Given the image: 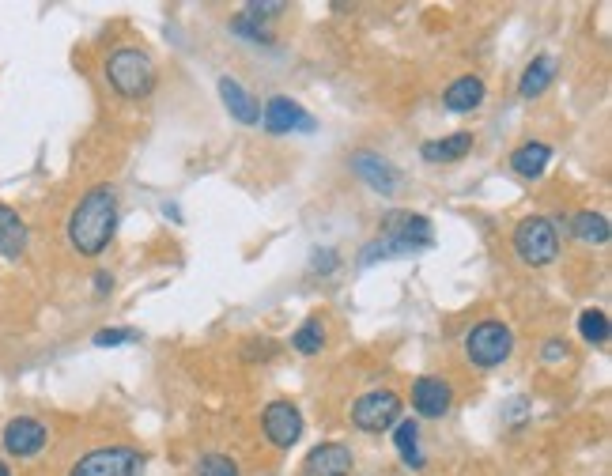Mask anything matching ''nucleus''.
<instances>
[{"mask_svg": "<svg viewBox=\"0 0 612 476\" xmlns=\"http://www.w3.org/2000/svg\"><path fill=\"white\" fill-rule=\"evenodd\" d=\"M0 442H4V450H8L12 458H34V454H42V450H46L50 431H46V424H42V420H34V416H16V420H8V424H4Z\"/></svg>", "mask_w": 612, "mask_h": 476, "instance_id": "1a4fd4ad", "label": "nucleus"}, {"mask_svg": "<svg viewBox=\"0 0 612 476\" xmlns=\"http://www.w3.org/2000/svg\"><path fill=\"white\" fill-rule=\"evenodd\" d=\"M261 427H265V439L276 446V450H291L295 442L303 439V412L291 401H272L261 416Z\"/></svg>", "mask_w": 612, "mask_h": 476, "instance_id": "6e6552de", "label": "nucleus"}, {"mask_svg": "<svg viewBox=\"0 0 612 476\" xmlns=\"http://www.w3.org/2000/svg\"><path fill=\"white\" fill-rule=\"evenodd\" d=\"M23 250H27V223H23V216H19L16 208L0 204V257L19 261Z\"/></svg>", "mask_w": 612, "mask_h": 476, "instance_id": "2eb2a0df", "label": "nucleus"}, {"mask_svg": "<svg viewBox=\"0 0 612 476\" xmlns=\"http://www.w3.org/2000/svg\"><path fill=\"white\" fill-rule=\"evenodd\" d=\"M284 8H288L284 0H265V4H261V0H254V4H246L242 12H246V16H254V19H261V23H265V19H272V16H276V12H284Z\"/></svg>", "mask_w": 612, "mask_h": 476, "instance_id": "bb28decb", "label": "nucleus"}, {"mask_svg": "<svg viewBox=\"0 0 612 476\" xmlns=\"http://www.w3.org/2000/svg\"><path fill=\"white\" fill-rule=\"evenodd\" d=\"M0 476H12V469H8V461H0Z\"/></svg>", "mask_w": 612, "mask_h": 476, "instance_id": "c756f323", "label": "nucleus"}, {"mask_svg": "<svg viewBox=\"0 0 612 476\" xmlns=\"http://www.w3.org/2000/svg\"><path fill=\"white\" fill-rule=\"evenodd\" d=\"M303 476H352V450L344 442H322L303 458Z\"/></svg>", "mask_w": 612, "mask_h": 476, "instance_id": "ddd939ff", "label": "nucleus"}, {"mask_svg": "<svg viewBox=\"0 0 612 476\" xmlns=\"http://www.w3.org/2000/svg\"><path fill=\"white\" fill-rule=\"evenodd\" d=\"M110 288H114V276H110V272H95V291L106 295Z\"/></svg>", "mask_w": 612, "mask_h": 476, "instance_id": "c85d7f7f", "label": "nucleus"}, {"mask_svg": "<svg viewBox=\"0 0 612 476\" xmlns=\"http://www.w3.org/2000/svg\"><path fill=\"white\" fill-rule=\"evenodd\" d=\"M552 80H556V61H552L548 53H541V57H533L526 65V72H522L518 95H522V99H537V95H544V91L552 87Z\"/></svg>", "mask_w": 612, "mask_h": 476, "instance_id": "f3484780", "label": "nucleus"}, {"mask_svg": "<svg viewBox=\"0 0 612 476\" xmlns=\"http://www.w3.org/2000/svg\"><path fill=\"white\" fill-rule=\"evenodd\" d=\"M291 348L295 352H303V356H318L325 348V329L318 318H306L299 329H295V337H291Z\"/></svg>", "mask_w": 612, "mask_h": 476, "instance_id": "4be33fe9", "label": "nucleus"}, {"mask_svg": "<svg viewBox=\"0 0 612 476\" xmlns=\"http://www.w3.org/2000/svg\"><path fill=\"white\" fill-rule=\"evenodd\" d=\"M484 102V80L480 76H458L454 84L442 91V106L454 114H469Z\"/></svg>", "mask_w": 612, "mask_h": 476, "instance_id": "dca6fc26", "label": "nucleus"}, {"mask_svg": "<svg viewBox=\"0 0 612 476\" xmlns=\"http://www.w3.org/2000/svg\"><path fill=\"white\" fill-rule=\"evenodd\" d=\"M578 333L586 344H609V314L605 310H582L578 314Z\"/></svg>", "mask_w": 612, "mask_h": 476, "instance_id": "5701e85b", "label": "nucleus"}, {"mask_svg": "<svg viewBox=\"0 0 612 476\" xmlns=\"http://www.w3.org/2000/svg\"><path fill=\"white\" fill-rule=\"evenodd\" d=\"M514 254L533 269H544L560 257V231L548 216H526L514 231Z\"/></svg>", "mask_w": 612, "mask_h": 476, "instance_id": "20e7f679", "label": "nucleus"}, {"mask_svg": "<svg viewBox=\"0 0 612 476\" xmlns=\"http://www.w3.org/2000/svg\"><path fill=\"white\" fill-rule=\"evenodd\" d=\"M197 476H238V465L227 454H204L197 461Z\"/></svg>", "mask_w": 612, "mask_h": 476, "instance_id": "b1692460", "label": "nucleus"}, {"mask_svg": "<svg viewBox=\"0 0 612 476\" xmlns=\"http://www.w3.org/2000/svg\"><path fill=\"white\" fill-rule=\"evenodd\" d=\"M118 227V193L110 186L87 189L68 216V242L80 257H99Z\"/></svg>", "mask_w": 612, "mask_h": 476, "instance_id": "f257e3e1", "label": "nucleus"}, {"mask_svg": "<svg viewBox=\"0 0 612 476\" xmlns=\"http://www.w3.org/2000/svg\"><path fill=\"white\" fill-rule=\"evenodd\" d=\"M144 473V454L129 446H102L76 461L68 476H140Z\"/></svg>", "mask_w": 612, "mask_h": 476, "instance_id": "423d86ee", "label": "nucleus"}, {"mask_svg": "<svg viewBox=\"0 0 612 476\" xmlns=\"http://www.w3.org/2000/svg\"><path fill=\"white\" fill-rule=\"evenodd\" d=\"M548 363H556V359H563L567 356V344L563 340H544V352H541Z\"/></svg>", "mask_w": 612, "mask_h": 476, "instance_id": "cd10ccee", "label": "nucleus"}, {"mask_svg": "<svg viewBox=\"0 0 612 476\" xmlns=\"http://www.w3.org/2000/svg\"><path fill=\"white\" fill-rule=\"evenodd\" d=\"M382 238L363 246L359 254V265H374L378 257H405L416 254V250H427L435 242V231H431V220L427 216H412V212H390L382 220Z\"/></svg>", "mask_w": 612, "mask_h": 476, "instance_id": "f03ea898", "label": "nucleus"}, {"mask_svg": "<svg viewBox=\"0 0 612 476\" xmlns=\"http://www.w3.org/2000/svg\"><path fill=\"white\" fill-rule=\"evenodd\" d=\"M397 420H401V397L393 390H371L352 405V424L359 431L378 435V431H390Z\"/></svg>", "mask_w": 612, "mask_h": 476, "instance_id": "0eeeda50", "label": "nucleus"}, {"mask_svg": "<svg viewBox=\"0 0 612 476\" xmlns=\"http://www.w3.org/2000/svg\"><path fill=\"white\" fill-rule=\"evenodd\" d=\"M571 235L582 242V246H605L609 242V220L601 212H575L571 216Z\"/></svg>", "mask_w": 612, "mask_h": 476, "instance_id": "aec40b11", "label": "nucleus"}, {"mask_svg": "<svg viewBox=\"0 0 612 476\" xmlns=\"http://www.w3.org/2000/svg\"><path fill=\"white\" fill-rule=\"evenodd\" d=\"M125 340H136V329H99L95 333V348H118Z\"/></svg>", "mask_w": 612, "mask_h": 476, "instance_id": "a878e982", "label": "nucleus"}, {"mask_svg": "<svg viewBox=\"0 0 612 476\" xmlns=\"http://www.w3.org/2000/svg\"><path fill=\"white\" fill-rule=\"evenodd\" d=\"M454 405V390H450V382L439 378V374H424V378H416V386H412V408L424 416V420H439L446 416Z\"/></svg>", "mask_w": 612, "mask_h": 476, "instance_id": "9b49d317", "label": "nucleus"}, {"mask_svg": "<svg viewBox=\"0 0 612 476\" xmlns=\"http://www.w3.org/2000/svg\"><path fill=\"white\" fill-rule=\"evenodd\" d=\"M220 99L231 110V118L242 121V125H257L261 121V110H257L254 95L238 84L235 76H220Z\"/></svg>", "mask_w": 612, "mask_h": 476, "instance_id": "4468645a", "label": "nucleus"}, {"mask_svg": "<svg viewBox=\"0 0 612 476\" xmlns=\"http://www.w3.org/2000/svg\"><path fill=\"white\" fill-rule=\"evenodd\" d=\"M548 163H552V148L541 144V140H529V144H522L518 152L510 155V167H514V174H522V178H541L544 170H548Z\"/></svg>", "mask_w": 612, "mask_h": 476, "instance_id": "a211bd4d", "label": "nucleus"}, {"mask_svg": "<svg viewBox=\"0 0 612 476\" xmlns=\"http://www.w3.org/2000/svg\"><path fill=\"white\" fill-rule=\"evenodd\" d=\"M261 125H265V133H272V136L295 133V129L310 133V129H314V118H310L295 99L276 95V99L265 102V110H261Z\"/></svg>", "mask_w": 612, "mask_h": 476, "instance_id": "9d476101", "label": "nucleus"}, {"mask_svg": "<svg viewBox=\"0 0 612 476\" xmlns=\"http://www.w3.org/2000/svg\"><path fill=\"white\" fill-rule=\"evenodd\" d=\"M393 446H397V454H401L405 465L424 469V454H420V424H416V420H397V427H393Z\"/></svg>", "mask_w": 612, "mask_h": 476, "instance_id": "412c9836", "label": "nucleus"}, {"mask_svg": "<svg viewBox=\"0 0 612 476\" xmlns=\"http://www.w3.org/2000/svg\"><path fill=\"white\" fill-rule=\"evenodd\" d=\"M106 80L121 99H148L155 91V61L136 46H121L106 61Z\"/></svg>", "mask_w": 612, "mask_h": 476, "instance_id": "7ed1b4c3", "label": "nucleus"}, {"mask_svg": "<svg viewBox=\"0 0 612 476\" xmlns=\"http://www.w3.org/2000/svg\"><path fill=\"white\" fill-rule=\"evenodd\" d=\"M348 167L356 170L359 178H363L374 193H382V197L397 193V186H401V170L393 167L390 159H382V155H374V152H356Z\"/></svg>", "mask_w": 612, "mask_h": 476, "instance_id": "f8f14e48", "label": "nucleus"}, {"mask_svg": "<svg viewBox=\"0 0 612 476\" xmlns=\"http://www.w3.org/2000/svg\"><path fill=\"white\" fill-rule=\"evenodd\" d=\"M473 148V133H454V136H442V140H431L420 148L427 163H450V159H465Z\"/></svg>", "mask_w": 612, "mask_h": 476, "instance_id": "6ab92c4d", "label": "nucleus"}, {"mask_svg": "<svg viewBox=\"0 0 612 476\" xmlns=\"http://www.w3.org/2000/svg\"><path fill=\"white\" fill-rule=\"evenodd\" d=\"M510 352H514V333L503 322H480L465 333V356L473 367L492 371L499 363H507Z\"/></svg>", "mask_w": 612, "mask_h": 476, "instance_id": "39448f33", "label": "nucleus"}, {"mask_svg": "<svg viewBox=\"0 0 612 476\" xmlns=\"http://www.w3.org/2000/svg\"><path fill=\"white\" fill-rule=\"evenodd\" d=\"M231 31L242 34V38H250V42H272V31H269V27H265L261 19L246 16V12H242V16H238L235 23H231Z\"/></svg>", "mask_w": 612, "mask_h": 476, "instance_id": "393cba45", "label": "nucleus"}]
</instances>
